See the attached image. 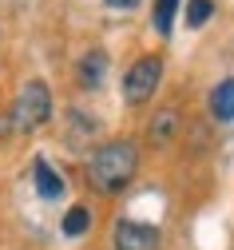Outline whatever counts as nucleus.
Wrapping results in <instances>:
<instances>
[{"label":"nucleus","mask_w":234,"mask_h":250,"mask_svg":"<svg viewBox=\"0 0 234 250\" xmlns=\"http://www.w3.org/2000/svg\"><path fill=\"white\" fill-rule=\"evenodd\" d=\"M87 227H91V210L87 207H72L68 214H64V234L68 238H80Z\"/></svg>","instance_id":"9"},{"label":"nucleus","mask_w":234,"mask_h":250,"mask_svg":"<svg viewBox=\"0 0 234 250\" xmlns=\"http://www.w3.org/2000/svg\"><path fill=\"white\" fill-rule=\"evenodd\" d=\"M211 115L218 123L234 119V80H218L214 83V91H211Z\"/></svg>","instance_id":"8"},{"label":"nucleus","mask_w":234,"mask_h":250,"mask_svg":"<svg viewBox=\"0 0 234 250\" xmlns=\"http://www.w3.org/2000/svg\"><path fill=\"white\" fill-rule=\"evenodd\" d=\"M175 131H179V111H175V107H163V111H155L151 127H147L151 143H155V147H167V143L175 139Z\"/></svg>","instance_id":"6"},{"label":"nucleus","mask_w":234,"mask_h":250,"mask_svg":"<svg viewBox=\"0 0 234 250\" xmlns=\"http://www.w3.org/2000/svg\"><path fill=\"white\" fill-rule=\"evenodd\" d=\"M32 175H36L40 199H60V195H64V179L56 175V167H52L48 159H36V163H32Z\"/></svg>","instance_id":"7"},{"label":"nucleus","mask_w":234,"mask_h":250,"mask_svg":"<svg viewBox=\"0 0 234 250\" xmlns=\"http://www.w3.org/2000/svg\"><path fill=\"white\" fill-rule=\"evenodd\" d=\"M139 171V147L131 139H111L91 151L87 159V183L99 195H119Z\"/></svg>","instance_id":"1"},{"label":"nucleus","mask_w":234,"mask_h":250,"mask_svg":"<svg viewBox=\"0 0 234 250\" xmlns=\"http://www.w3.org/2000/svg\"><path fill=\"white\" fill-rule=\"evenodd\" d=\"M104 76H107V52H104V48H91L80 64H76V80H80V87L95 91L99 83H104Z\"/></svg>","instance_id":"5"},{"label":"nucleus","mask_w":234,"mask_h":250,"mask_svg":"<svg viewBox=\"0 0 234 250\" xmlns=\"http://www.w3.org/2000/svg\"><path fill=\"white\" fill-rule=\"evenodd\" d=\"M159 80H163V56H143V60H135V64L127 68V76H123V100H127L131 107L147 104V100L155 96Z\"/></svg>","instance_id":"3"},{"label":"nucleus","mask_w":234,"mask_h":250,"mask_svg":"<svg viewBox=\"0 0 234 250\" xmlns=\"http://www.w3.org/2000/svg\"><path fill=\"white\" fill-rule=\"evenodd\" d=\"M211 12H214V0H191V4H187V24L191 28H203L211 20Z\"/></svg>","instance_id":"11"},{"label":"nucleus","mask_w":234,"mask_h":250,"mask_svg":"<svg viewBox=\"0 0 234 250\" xmlns=\"http://www.w3.org/2000/svg\"><path fill=\"white\" fill-rule=\"evenodd\" d=\"M115 250H159V230L151 223H115Z\"/></svg>","instance_id":"4"},{"label":"nucleus","mask_w":234,"mask_h":250,"mask_svg":"<svg viewBox=\"0 0 234 250\" xmlns=\"http://www.w3.org/2000/svg\"><path fill=\"white\" fill-rule=\"evenodd\" d=\"M52 119V91L44 80H28L20 87L16 104L8 107V119L0 123V131H36L40 123Z\"/></svg>","instance_id":"2"},{"label":"nucleus","mask_w":234,"mask_h":250,"mask_svg":"<svg viewBox=\"0 0 234 250\" xmlns=\"http://www.w3.org/2000/svg\"><path fill=\"white\" fill-rule=\"evenodd\" d=\"M104 4H111V8H135L139 0H104Z\"/></svg>","instance_id":"12"},{"label":"nucleus","mask_w":234,"mask_h":250,"mask_svg":"<svg viewBox=\"0 0 234 250\" xmlns=\"http://www.w3.org/2000/svg\"><path fill=\"white\" fill-rule=\"evenodd\" d=\"M175 8H179V0H155V32H159V36L171 32V24H175Z\"/></svg>","instance_id":"10"}]
</instances>
